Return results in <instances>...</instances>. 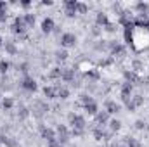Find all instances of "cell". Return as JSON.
Returning <instances> with one entry per match:
<instances>
[{"label":"cell","instance_id":"obj_1","mask_svg":"<svg viewBox=\"0 0 149 147\" xmlns=\"http://www.w3.org/2000/svg\"><path fill=\"white\" fill-rule=\"evenodd\" d=\"M70 123L73 125V130H80V132H83V126H85V119H83L81 116L70 114Z\"/></svg>","mask_w":149,"mask_h":147},{"label":"cell","instance_id":"obj_2","mask_svg":"<svg viewBox=\"0 0 149 147\" xmlns=\"http://www.w3.org/2000/svg\"><path fill=\"white\" fill-rule=\"evenodd\" d=\"M12 31H14L16 35H23V33L26 31V23H24L23 17H16L14 26H12Z\"/></svg>","mask_w":149,"mask_h":147},{"label":"cell","instance_id":"obj_3","mask_svg":"<svg viewBox=\"0 0 149 147\" xmlns=\"http://www.w3.org/2000/svg\"><path fill=\"white\" fill-rule=\"evenodd\" d=\"M74 43H76V37L73 33H64L61 37V45L63 47H74Z\"/></svg>","mask_w":149,"mask_h":147},{"label":"cell","instance_id":"obj_4","mask_svg":"<svg viewBox=\"0 0 149 147\" xmlns=\"http://www.w3.org/2000/svg\"><path fill=\"white\" fill-rule=\"evenodd\" d=\"M64 5H66V16H68V17H73L74 14H76V5H78V2H76V0H66Z\"/></svg>","mask_w":149,"mask_h":147},{"label":"cell","instance_id":"obj_5","mask_svg":"<svg viewBox=\"0 0 149 147\" xmlns=\"http://www.w3.org/2000/svg\"><path fill=\"white\" fill-rule=\"evenodd\" d=\"M21 85H23L24 90H30V92H35V90H37V81H35L33 78H30V76H26Z\"/></svg>","mask_w":149,"mask_h":147},{"label":"cell","instance_id":"obj_6","mask_svg":"<svg viewBox=\"0 0 149 147\" xmlns=\"http://www.w3.org/2000/svg\"><path fill=\"white\" fill-rule=\"evenodd\" d=\"M52 30H54V21H52L50 17L43 19V21H42V31H43V33H50Z\"/></svg>","mask_w":149,"mask_h":147},{"label":"cell","instance_id":"obj_7","mask_svg":"<svg viewBox=\"0 0 149 147\" xmlns=\"http://www.w3.org/2000/svg\"><path fill=\"white\" fill-rule=\"evenodd\" d=\"M42 137H43L47 142L56 140V137H54V130H50V128H42Z\"/></svg>","mask_w":149,"mask_h":147},{"label":"cell","instance_id":"obj_8","mask_svg":"<svg viewBox=\"0 0 149 147\" xmlns=\"http://www.w3.org/2000/svg\"><path fill=\"white\" fill-rule=\"evenodd\" d=\"M130 92H132V83H123V87H121V97H123V101H127L128 99V95H130Z\"/></svg>","mask_w":149,"mask_h":147},{"label":"cell","instance_id":"obj_9","mask_svg":"<svg viewBox=\"0 0 149 147\" xmlns=\"http://www.w3.org/2000/svg\"><path fill=\"white\" fill-rule=\"evenodd\" d=\"M118 111H120V106H118L116 102H113V101L106 102V112H108V114H114V112H118Z\"/></svg>","mask_w":149,"mask_h":147},{"label":"cell","instance_id":"obj_10","mask_svg":"<svg viewBox=\"0 0 149 147\" xmlns=\"http://www.w3.org/2000/svg\"><path fill=\"white\" fill-rule=\"evenodd\" d=\"M95 23H97V26H106L108 24V16L102 14V12H99L97 17H95Z\"/></svg>","mask_w":149,"mask_h":147},{"label":"cell","instance_id":"obj_11","mask_svg":"<svg viewBox=\"0 0 149 147\" xmlns=\"http://www.w3.org/2000/svg\"><path fill=\"white\" fill-rule=\"evenodd\" d=\"M61 78H63V80H66V81H73V78H74L73 69H63V73H61Z\"/></svg>","mask_w":149,"mask_h":147},{"label":"cell","instance_id":"obj_12","mask_svg":"<svg viewBox=\"0 0 149 147\" xmlns=\"http://www.w3.org/2000/svg\"><path fill=\"white\" fill-rule=\"evenodd\" d=\"M43 94H45V97H49V99L57 97V90H54L52 87H45V88H43Z\"/></svg>","mask_w":149,"mask_h":147},{"label":"cell","instance_id":"obj_13","mask_svg":"<svg viewBox=\"0 0 149 147\" xmlns=\"http://www.w3.org/2000/svg\"><path fill=\"white\" fill-rule=\"evenodd\" d=\"M95 118H97V123L104 125V123L108 121V112H106V111H102V112H97V114H95Z\"/></svg>","mask_w":149,"mask_h":147},{"label":"cell","instance_id":"obj_14","mask_svg":"<svg viewBox=\"0 0 149 147\" xmlns=\"http://www.w3.org/2000/svg\"><path fill=\"white\" fill-rule=\"evenodd\" d=\"M23 19H24V23H26V26H28V28H31V26L35 24V16H33V14H26Z\"/></svg>","mask_w":149,"mask_h":147},{"label":"cell","instance_id":"obj_15","mask_svg":"<svg viewBox=\"0 0 149 147\" xmlns=\"http://www.w3.org/2000/svg\"><path fill=\"white\" fill-rule=\"evenodd\" d=\"M109 126H111L113 132H114V130H120V128H121V121H120V119H111V121H109Z\"/></svg>","mask_w":149,"mask_h":147},{"label":"cell","instance_id":"obj_16","mask_svg":"<svg viewBox=\"0 0 149 147\" xmlns=\"http://www.w3.org/2000/svg\"><path fill=\"white\" fill-rule=\"evenodd\" d=\"M85 111H87L88 114H97V106H95L94 102H92V104H87V106H85Z\"/></svg>","mask_w":149,"mask_h":147},{"label":"cell","instance_id":"obj_17","mask_svg":"<svg viewBox=\"0 0 149 147\" xmlns=\"http://www.w3.org/2000/svg\"><path fill=\"white\" fill-rule=\"evenodd\" d=\"M87 10H88V7H87L85 3L78 2V5H76V12H80V14H87Z\"/></svg>","mask_w":149,"mask_h":147},{"label":"cell","instance_id":"obj_18","mask_svg":"<svg viewBox=\"0 0 149 147\" xmlns=\"http://www.w3.org/2000/svg\"><path fill=\"white\" fill-rule=\"evenodd\" d=\"M132 104H134L135 107H137V106H142V104H144V97H142V95H135L134 101H132Z\"/></svg>","mask_w":149,"mask_h":147},{"label":"cell","instance_id":"obj_19","mask_svg":"<svg viewBox=\"0 0 149 147\" xmlns=\"http://www.w3.org/2000/svg\"><path fill=\"white\" fill-rule=\"evenodd\" d=\"M0 142H2V144H5V146H9V147L16 146V142H14V140H10V137H0Z\"/></svg>","mask_w":149,"mask_h":147},{"label":"cell","instance_id":"obj_20","mask_svg":"<svg viewBox=\"0 0 149 147\" xmlns=\"http://www.w3.org/2000/svg\"><path fill=\"white\" fill-rule=\"evenodd\" d=\"M68 95H70L68 88H59V90H57V97H61V99H68Z\"/></svg>","mask_w":149,"mask_h":147},{"label":"cell","instance_id":"obj_21","mask_svg":"<svg viewBox=\"0 0 149 147\" xmlns=\"http://www.w3.org/2000/svg\"><path fill=\"white\" fill-rule=\"evenodd\" d=\"M12 104H14V101H12V99H3V102H2L3 109H10V107H12Z\"/></svg>","mask_w":149,"mask_h":147},{"label":"cell","instance_id":"obj_22","mask_svg":"<svg viewBox=\"0 0 149 147\" xmlns=\"http://www.w3.org/2000/svg\"><path fill=\"white\" fill-rule=\"evenodd\" d=\"M94 137H95L97 140H102V139H104L106 135L102 133V130H101V128H97V130H94Z\"/></svg>","mask_w":149,"mask_h":147},{"label":"cell","instance_id":"obj_23","mask_svg":"<svg viewBox=\"0 0 149 147\" xmlns=\"http://www.w3.org/2000/svg\"><path fill=\"white\" fill-rule=\"evenodd\" d=\"M127 147H141V144L135 139H127Z\"/></svg>","mask_w":149,"mask_h":147},{"label":"cell","instance_id":"obj_24","mask_svg":"<svg viewBox=\"0 0 149 147\" xmlns=\"http://www.w3.org/2000/svg\"><path fill=\"white\" fill-rule=\"evenodd\" d=\"M61 73H63V69H59V68H56L54 71H50V78H61Z\"/></svg>","mask_w":149,"mask_h":147},{"label":"cell","instance_id":"obj_25","mask_svg":"<svg viewBox=\"0 0 149 147\" xmlns=\"http://www.w3.org/2000/svg\"><path fill=\"white\" fill-rule=\"evenodd\" d=\"M9 69V62L7 61H0V73H5Z\"/></svg>","mask_w":149,"mask_h":147},{"label":"cell","instance_id":"obj_26","mask_svg":"<svg viewBox=\"0 0 149 147\" xmlns=\"http://www.w3.org/2000/svg\"><path fill=\"white\" fill-rule=\"evenodd\" d=\"M116 54H123V47L121 45H114L113 47V55H116Z\"/></svg>","mask_w":149,"mask_h":147},{"label":"cell","instance_id":"obj_27","mask_svg":"<svg viewBox=\"0 0 149 147\" xmlns=\"http://www.w3.org/2000/svg\"><path fill=\"white\" fill-rule=\"evenodd\" d=\"M92 102H94V101H92L88 95H83V97H81V104H83V106H87V104H92Z\"/></svg>","mask_w":149,"mask_h":147},{"label":"cell","instance_id":"obj_28","mask_svg":"<svg viewBox=\"0 0 149 147\" xmlns=\"http://www.w3.org/2000/svg\"><path fill=\"white\" fill-rule=\"evenodd\" d=\"M137 9H139V10L144 14V12H146V10L149 9V5H148V3H137Z\"/></svg>","mask_w":149,"mask_h":147},{"label":"cell","instance_id":"obj_29","mask_svg":"<svg viewBox=\"0 0 149 147\" xmlns=\"http://www.w3.org/2000/svg\"><path fill=\"white\" fill-rule=\"evenodd\" d=\"M28 114H30V112H28V109H24V107H23V109L19 111V118H21V119L28 118Z\"/></svg>","mask_w":149,"mask_h":147},{"label":"cell","instance_id":"obj_30","mask_svg":"<svg viewBox=\"0 0 149 147\" xmlns=\"http://www.w3.org/2000/svg\"><path fill=\"white\" fill-rule=\"evenodd\" d=\"M66 57H68L66 50H57V59H66Z\"/></svg>","mask_w":149,"mask_h":147},{"label":"cell","instance_id":"obj_31","mask_svg":"<svg viewBox=\"0 0 149 147\" xmlns=\"http://www.w3.org/2000/svg\"><path fill=\"white\" fill-rule=\"evenodd\" d=\"M5 49H7V52H9V54H14V52H16V47H14L12 43H7V47H5Z\"/></svg>","mask_w":149,"mask_h":147},{"label":"cell","instance_id":"obj_32","mask_svg":"<svg viewBox=\"0 0 149 147\" xmlns=\"http://www.w3.org/2000/svg\"><path fill=\"white\" fill-rule=\"evenodd\" d=\"M49 147H63V144L59 140H52V142H49Z\"/></svg>","mask_w":149,"mask_h":147},{"label":"cell","instance_id":"obj_33","mask_svg":"<svg viewBox=\"0 0 149 147\" xmlns=\"http://www.w3.org/2000/svg\"><path fill=\"white\" fill-rule=\"evenodd\" d=\"M106 30H108L109 33H113V31L116 30V26H114V24H109V23H108V24H106Z\"/></svg>","mask_w":149,"mask_h":147},{"label":"cell","instance_id":"obj_34","mask_svg":"<svg viewBox=\"0 0 149 147\" xmlns=\"http://www.w3.org/2000/svg\"><path fill=\"white\" fill-rule=\"evenodd\" d=\"M134 68H135V71H141V68H142V64H141L139 61H135V62H134Z\"/></svg>","mask_w":149,"mask_h":147},{"label":"cell","instance_id":"obj_35","mask_svg":"<svg viewBox=\"0 0 149 147\" xmlns=\"http://www.w3.org/2000/svg\"><path fill=\"white\" fill-rule=\"evenodd\" d=\"M5 19H7V10L5 12H0V23H3Z\"/></svg>","mask_w":149,"mask_h":147},{"label":"cell","instance_id":"obj_36","mask_svg":"<svg viewBox=\"0 0 149 147\" xmlns=\"http://www.w3.org/2000/svg\"><path fill=\"white\" fill-rule=\"evenodd\" d=\"M7 10V3L5 2H0V12H5Z\"/></svg>","mask_w":149,"mask_h":147},{"label":"cell","instance_id":"obj_37","mask_svg":"<svg viewBox=\"0 0 149 147\" xmlns=\"http://www.w3.org/2000/svg\"><path fill=\"white\" fill-rule=\"evenodd\" d=\"M135 126H137L139 130H142V128H144L146 125H144V121H137V123H135Z\"/></svg>","mask_w":149,"mask_h":147},{"label":"cell","instance_id":"obj_38","mask_svg":"<svg viewBox=\"0 0 149 147\" xmlns=\"http://www.w3.org/2000/svg\"><path fill=\"white\" fill-rule=\"evenodd\" d=\"M21 5H23V7H30V2H28V0H23Z\"/></svg>","mask_w":149,"mask_h":147},{"label":"cell","instance_id":"obj_39","mask_svg":"<svg viewBox=\"0 0 149 147\" xmlns=\"http://www.w3.org/2000/svg\"><path fill=\"white\" fill-rule=\"evenodd\" d=\"M2 43H3V40H2V37H0V45H2Z\"/></svg>","mask_w":149,"mask_h":147},{"label":"cell","instance_id":"obj_40","mask_svg":"<svg viewBox=\"0 0 149 147\" xmlns=\"http://www.w3.org/2000/svg\"><path fill=\"white\" fill-rule=\"evenodd\" d=\"M113 147H121V146H116V144H114V146H113Z\"/></svg>","mask_w":149,"mask_h":147}]
</instances>
